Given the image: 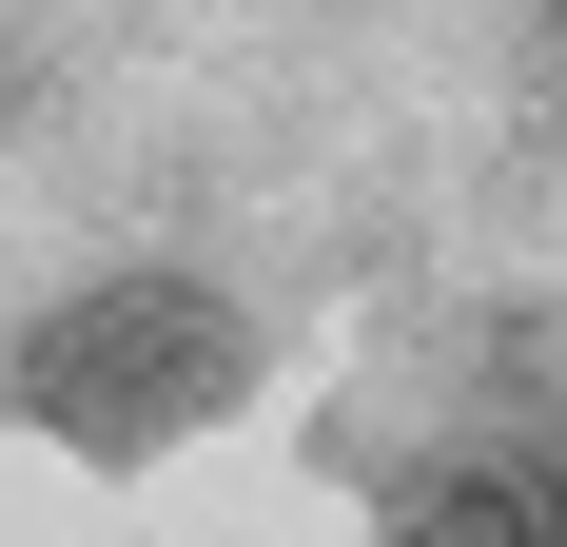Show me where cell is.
I'll use <instances>...</instances> for the list:
<instances>
[{
	"label": "cell",
	"mask_w": 567,
	"mask_h": 547,
	"mask_svg": "<svg viewBox=\"0 0 567 547\" xmlns=\"http://www.w3.org/2000/svg\"><path fill=\"white\" fill-rule=\"evenodd\" d=\"M0 391H20V431L79 450V469H157V450H196L235 391H255V332H235L216 274H79L59 313H20Z\"/></svg>",
	"instance_id": "obj_1"
},
{
	"label": "cell",
	"mask_w": 567,
	"mask_h": 547,
	"mask_svg": "<svg viewBox=\"0 0 567 547\" xmlns=\"http://www.w3.org/2000/svg\"><path fill=\"white\" fill-rule=\"evenodd\" d=\"M392 547H567V489L548 469H411Z\"/></svg>",
	"instance_id": "obj_2"
},
{
	"label": "cell",
	"mask_w": 567,
	"mask_h": 547,
	"mask_svg": "<svg viewBox=\"0 0 567 547\" xmlns=\"http://www.w3.org/2000/svg\"><path fill=\"white\" fill-rule=\"evenodd\" d=\"M548 489H567V450H548Z\"/></svg>",
	"instance_id": "obj_3"
},
{
	"label": "cell",
	"mask_w": 567,
	"mask_h": 547,
	"mask_svg": "<svg viewBox=\"0 0 567 547\" xmlns=\"http://www.w3.org/2000/svg\"><path fill=\"white\" fill-rule=\"evenodd\" d=\"M548 20H567V0H548Z\"/></svg>",
	"instance_id": "obj_4"
}]
</instances>
